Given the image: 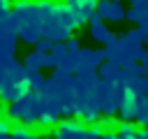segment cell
Instances as JSON below:
<instances>
[{"label": "cell", "instance_id": "1", "mask_svg": "<svg viewBox=\"0 0 148 139\" xmlns=\"http://www.w3.org/2000/svg\"><path fill=\"white\" fill-rule=\"evenodd\" d=\"M99 102H102V114L106 116H113L118 114L123 100H125V93H127V86L123 83V79L118 81H104L99 79Z\"/></svg>", "mask_w": 148, "mask_h": 139}, {"label": "cell", "instance_id": "2", "mask_svg": "<svg viewBox=\"0 0 148 139\" xmlns=\"http://www.w3.org/2000/svg\"><path fill=\"white\" fill-rule=\"evenodd\" d=\"M32 88H30V83H28V79H16V76H5V81L0 83V100H5V102H14V100H18V97H23L25 93H30Z\"/></svg>", "mask_w": 148, "mask_h": 139}, {"label": "cell", "instance_id": "3", "mask_svg": "<svg viewBox=\"0 0 148 139\" xmlns=\"http://www.w3.org/2000/svg\"><path fill=\"white\" fill-rule=\"evenodd\" d=\"M42 37H49L51 42H67L72 37V30L58 19V9L44 19V28H42Z\"/></svg>", "mask_w": 148, "mask_h": 139}, {"label": "cell", "instance_id": "4", "mask_svg": "<svg viewBox=\"0 0 148 139\" xmlns=\"http://www.w3.org/2000/svg\"><path fill=\"white\" fill-rule=\"evenodd\" d=\"M120 44L125 46V51H130V56L134 60H143L146 53H148V49H143V39L139 35V28H132V30L123 32L120 35Z\"/></svg>", "mask_w": 148, "mask_h": 139}, {"label": "cell", "instance_id": "5", "mask_svg": "<svg viewBox=\"0 0 148 139\" xmlns=\"http://www.w3.org/2000/svg\"><path fill=\"white\" fill-rule=\"evenodd\" d=\"M65 2H67V7L72 9V14H74V19H76L79 25L88 23L90 16H92L95 9H97V0H65Z\"/></svg>", "mask_w": 148, "mask_h": 139}, {"label": "cell", "instance_id": "6", "mask_svg": "<svg viewBox=\"0 0 148 139\" xmlns=\"http://www.w3.org/2000/svg\"><path fill=\"white\" fill-rule=\"evenodd\" d=\"M56 139H86V127L81 120L67 118L56 125Z\"/></svg>", "mask_w": 148, "mask_h": 139}, {"label": "cell", "instance_id": "7", "mask_svg": "<svg viewBox=\"0 0 148 139\" xmlns=\"http://www.w3.org/2000/svg\"><path fill=\"white\" fill-rule=\"evenodd\" d=\"M141 102H143V97H141V95H136V93H132V90L127 88L125 100H123V104H120V109H118V116H120L123 120H136Z\"/></svg>", "mask_w": 148, "mask_h": 139}, {"label": "cell", "instance_id": "8", "mask_svg": "<svg viewBox=\"0 0 148 139\" xmlns=\"http://www.w3.org/2000/svg\"><path fill=\"white\" fill-rule=\"evenodd\" d=\"M95 12H99L104 21H123L127 16V9L116 0H97V9Z\"/></svg>", "mask_w": 148, "mask_h": 139}, {"label": "cell", "instance_id": "9", "mask_svg": "<svg viewBox=\"0 0 148 139\" xmlns=\"http://www.w3.org/2000/svg\"><path fill=\"white\" fill-rule=\"evenodd\" d=\"M106 58H109L106 56V46L104 49H83L81 46V67H79V72H83V70H97Z\"/></svg>", "mask_w": 148, "mask_h": 139}, {"label": "cell", "instance_id": "10", "mask_svg": "<svg viewBox=\"0 0 148 139\" xmlns=\"http://www.w3.org/2000/svg\"><path fill=\"white\" fill-rule=\"evenodd\" d=\"M16 39H18V32L9 30L7 25L0 23V58H14V53H16Z\"/></svg>", "mask_w": 148, "mask_h": 139}, {"label": "cell", "instance_id": "11", "mask_svg": "<svg viewBox=\"0 0 148 139\" xmlns=\"http://www.w3.org/2000/svg\"><path fill=\"white\" fill-rule=\"evenodd\" d=\"M88 23H90V35H92V39H97V42H102V44H104L111 30L104 25V19H102V14H99V12H95V14L90 16V21H88Z\"/></svg>", "mask_w": 148, "mask_h": 139}, {"label": "cell", "instance_id": "12", "mask_svg": "<svg viewBox=\"0 0 148 139\" xmlns=\"http://www.w3.org/2000/svg\"><path fill=\"white\" fill-rule=\"evenodd\" d=\"M97 72H99V76H102L104 81H118L120 74H123V67L116 65L113 60H104V63L97 67Z\"/></svg>", "mask_w": 148, "mask_h": 139}, {"label": "cell", "instance_id": "13", "mask_svg": "<svg viewBox=\"0 0 148 139\" xmlns=\"http://www.w3.org/2000/svg\"><path fill=\"white\" fill-rule=\"evenodd\" d=\"M56 9H58V19H60L69 30H76V28H79V23H76L74 14H72V9L67 7V2H56Z\"/></svg>", "mask_w": 148, "mask_h": 139}, {"label": "cell", "instance_id": "14", "mask_svg": "<svg viewBox=\"0 0 148 139\" xmlns=\"http://www.w3.org/2000/svg\"><path fill=\"white\" fill-rule=\"evenodd\" d=\"M25 79H28V83H30L32 90H42V88L46 86V76H44L39 70H28V67H25Z\"/></svg>", "mask_w": 148, "mask_h": 139}, {"label": "cell", "instance_id": "15", "mask_svg": "<svg viewBox=\"0 0 148 139\" xmlns=\"http://www.w3.org/2000/svg\"><path fill=\"white\" fill-rule=\"evenodd\" d=\"M44 56H46L44 51L35 49V51H30V53L25 56V63H23V65H25L28 70H42V67H44Z\"/></svg>", "mask_w": 148, "mask_h": 139}, {"label": "cell", "instance_id": "16", "mask_svg": "<svg viewBox=\"0 0 148 139\" xmlns=\"http://www.w3.org/2000/svg\"><path fill=\"white\" fill-rule=\"evenodd\" d=\"M136 132H139V130L132 125V120H123V123L118 125V134H120V137H130V139H134Z\"/></svg>", "mask_w": 148, "mask_h": 139}, {"label": "cell", "instance_id": "17", "mask_svg": "<svg viewBox=\"0 0 148 139\" xmlns=\"http://www.w3.org/2000/svg\"><path fill=\"white\" fill-rule=\"evenodd\" d=\"M125 70H127V72H130V74H139V76H141V74H148V72H146V67H143V63H141V60H130V63H127V65H125Z\"/></svg>", "mask_w": 148, "mask_h": 139}, {"label": "cell", "instance_id": "18", "mask_svg": "<svg viewBox=\"0 0 148 139\" xmlns=\"http://www.w3.org/2000/svg\"><path fill=\"white\" fill-rule=\"evenodd\" d=\"M136 120H139L141 125H148V95H143V102H141V107H139Z\"/></svg>", "mask_w": 148, "mask_h": 139}, {"label": "cell", "instance_id": "19", "mask_svg": "<svg viewBox=\"0 0 148 139\" xmlns=\"http://www.w3.org/2000/svg\"><path fill=\"white\" fill-rule=\"evenodd\" d=\"M32 132H28V127L25 125H18L16 130H12V139H28Z\"/></svg>", "mask_w": 148, "mask_h": 139}, {"label": "cell", "instance_id": "20", "mask_svg": "<svg viewBox=\"0 0 148 139\" xmlns=\"http://www.w3.org/2000/svg\"><path fill=\"white\" fill-rule=\"evenodd\" d=\"M53 44H56V42H51L49 37H42V39L37 42V49H39V51H44V53H49V51L53 49Z\"/></svg>", "mask_w": 148, "mask_h": 139}, {"label": "cell", "instance_id": "21", "mask_svg": "<svg viewBox=\"0 0 148 139\" xmlns=\"http://www.w3.org/2000/svg\"><path fill=\"white\" fill-rule=\"evenodd\" d=\"M125 19H127V21H136V23H139V21H141V12L132 5V7L127 9V16H125Z\"/></svg>", "mask_w": 148, "mask_h": 139}, {"label": "cell", "instance_id": "22", "mask_svg": "<svg viewBox=\"0 0 148 139\" xmlns=\"http://www.w3.org/2000/svg\"><path fill=\"white\" fill-rule=\"evenodd\" d=\"M58 65H60V60H58V58L49 51V53L44 56V67H58Z\"/></svg>", "mask_w": 148, "mask_h": 139}, {"label": "cell", "instance_id": "23", "mask_svg": "<svg viewBox=\"0 0 148 139\" xmlns=\"http://www.w3.org/2000/svg\"><path fill=\"white\" fill-rule=\"evenodd\" d=\"M9 116L7 118H0V134H12V125H9Z\"/></svg>", "mask_w": 148, "mask_h": 139}, {"label": "cell", "instance_id": "24", "mask_svg": "<svg viewBox=\"0 0 148 139\" xmlns=\"http://www.w3.org/2000/svg\"><path fill=\"white\" fill-rule=\"evenodd\" d=\"M132 5H134L139 12H141V19L148 14V0H136V2H132Z\"/></svg>", "mask_w": 148, "mask_h": 139}, {"label": "cell", "instance_id": "25", "mask_svg": "<svg viewBox=\"0 0 148 139\" xmlns=\"http://www.w3.org/2000/svg\"><path fill=\"white\" fill-rule=\"evenodd\" d=\"M65 44H67V49H69V51H79V49H81V42H79L76 37H69Z\"/></svg>", "mask_w": 148, "mask_h": 139}, {"label": "cell", "instance_id": "26", "mask_svg": "<svg viewBox=\"0 0 148 139\" xmlns=\"http://www.w3.org/2000/svg\"><path fill=\"white\" fill-rule=\"evenodd\" d=\"M12 7H9V0H0V21L7 16V12H9Z\"/></svg>", "mask_w": 148, "mask_h": 139}, {"label": "cell", "instance_id": "27", "mask_svg": "<svg viewBox=\"0 0 148 139\" xmlns=\"http://www.w3.org/2000/svg\"><path fill=\"white\" fill-rule=\"evenodd\" d=\"M139 25H141V28H148V14H146V16L139 21Z\"/></svg>", "mask_w": 148, "mask_h": 139}, {"label": "cell", "instance_id": "28", "mask_svg": "<svg viewBox=\"0 0 148 139\" xmlns=\"http://www.w3.org/2000/svg\"><path fill=\"white\" fill-rule=\"evenodd\" d=\"M141 63H143V67H146V72H148V53H146V58H143Z\"/></svg>", "mask_w": 148, "mask_h": 139}, {"label": "cell", "instance_id": "29", "mask_svg": "<svg viewBox=\"0 0 148 139\" xmlns=\"http://www.w3.org/2000/svg\"><path fill=\"white\" fill-rule=\"evenodd\" d=\"M118 139H130V137H120V134H118Z\"/></svg>", "mask_w": 148, "mask_h": 139}, {"label": "cell", "instance_id": "30", "mask_svg": "<svg viewBox=\"0 0 148 139\" xmlns=\"http://www.w3.org/2000/svg\"><path fill=\"white\" fill-rule=\"evenodd\" d=\"M116 2H123V0H116Z\"/></svg>", "mask_w": 148, "mask_h": 139}, {"label": "cell", "instance_id": "31", "mask_svg": "<svg viewBox=\"0 0 148 139\" xmlns=\"http://www.w3.org/2000/svg\"><path fill=\"white\" fill-rule=\"evenodd\" d=\"M130 2H136V0H130Z\"/></svg>", "mask_w": 148, "mask_h": 139}]
</instances>
